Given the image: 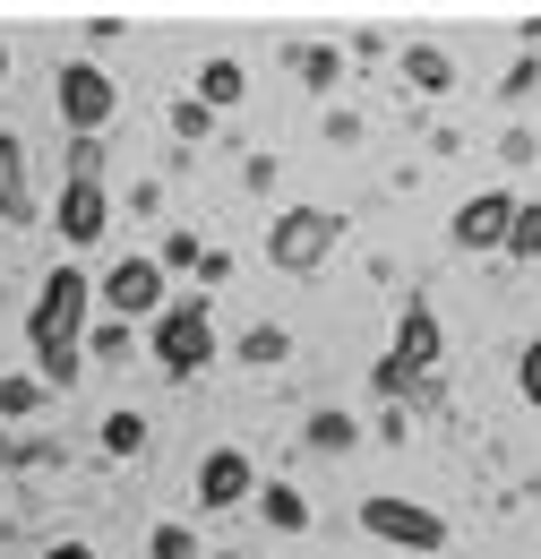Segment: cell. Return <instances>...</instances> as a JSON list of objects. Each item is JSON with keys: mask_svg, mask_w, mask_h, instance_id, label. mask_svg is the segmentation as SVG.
Listing matches in <instances>:
<instances>
[{"mask_svg": "<svg viewBox=\"0 0 541 559\" xmlns=\"http://www.w3.org/2000/svg\"><path fill=\"white\" fill-rule=\"evenodd\" d=\"M86 328H95V276H86V267H52L44 293H35V310H26L35 379H44L52 396L77 388V370H86Z\"/></svg>", "mask_w": 541, "mask_h": 559, "instance_id": "obj_1", "label": "cell"}, {"mask_svg": "<svg viewBox=\"0 0 541 559\" xmlns=\"http://www.w3.org/2000/svg\"><path fill=\"white\" fill-rule=\"evenodd\" d=\"M438 353H447V328H438V310H430V301H405V319H396V336H387V353H378L370 388L396 405V396H412V388H430Z\"/></svg>", "mask_w": 541, "mask_h": 559, "instance_id": "obj_2", "label": "cell"}, {"mask_svg": "<svg viewBox=\"0 0 541 559\" xmlns=\"http://www.w3.org/2000/svg\"><path fill=\"white\" fill-rule=\"evenodd\" d=\"M155 361H164V379H199L215 361V310H206V293H181V301L155 310Z\"/></svg>", "mask_w": 541, "mask_h": 559, "instance_id": "obj_3", "label": "cell"}, {"mask_svg": "<svg viewBox=\"0 0 541 559\" xmlns=\"http://www.w3.org/2000/svg\"><path fill=\"white\" fill-rule=\"evenodd\" d=\"M336 241H344V215L336 207H284L267 224V259L284 267V276H318V267L336 259Z\"/></svg>", "mask_w": 541, "mask_h": 559, "instance_id": "obj_4", "label": "cell"}, {"mask_svg": "<svg viewBox=\"0 0 541 559\" xmlns=\"http://www.w3.org/2000/svg\"><path fill=\"white\" fill-rule=\"evenodd\" d=\"M361 534H378L396 551H447V516L421 499H396V490H361Z\"/></svg>", "mask_w": 541, "mask_h": 559, "instance_id": "obj_5", "label": "cell"}, {"mask_svg": "<svg viewBox=\"0 0 541 559\" xmlns=\"http://www.w3.org/2000/svg\"><path fill=\"white\" fill-rule=\"evenodd\" d=\"M52 95H61V121H69V139H104V121L121 112V86L95 70V61H69L61 78H52Z\"/></svg>", "mask_w": 541, "mask_h": 559, "instance_id": "obj_6", "label": "cell"}, {"mask_svg": "<svg viewBox=\"0 0 541 559\" xmlns=\"http://www.w3.org/2000/svg\"><path fill=\"white\" fill-rule=\"evenodd\" d=\"M69 250H95L104 233H112V190H104V173H69L61 181V207H52Z\"/></svg>", "mask_w": 541, "mask_h": 559, "instance_id": "obj_7", "label": "cell"}, {"mask_svg": "<svg viewBox=\"0 0 541 559\" xmlns=\"http://www.w3.org/2000/svg\"><path fill=\"white\" fill-rule=\"evenodd\" d=\"M95 293H104V319H155V310L172 301L155 259H112V276L95 284Z\"/></svg>", "mask_w": 541, "mask_h": 559, "instance_id": "obj_8", "label": "cell"}, {"mask_svg": "<svg viewBox=\"0 0 541 559\" xmlns=\"http://www.w3.org/2000/svg\"><path fill=\"white\" fill-rule=\"evenodd\" d=\"M241 499H259V465L241 448H206L199 456V508L206 516H232Z\"/></svg>", "mask_w": 541, "mask_h": 559, "instance_id": "obj_9", "label": "cell"}, {"mask_svg": "<svg viewBox=\"0 0 541 559\" xmlns=\"http://www.w3.org/2000/svg\"><path fill=\"white\" fill-rule=\"evenodd\" d=\"M507 224H516V190H473L456 207V250H507Z\"/></svg>", "mask_w": 541, "mask_h": 559, "instance_id": "obj_10", "label": "cell"}, {"mask_svg": "<svg viewBox=\"0 0 541 559\" xmlns=\"http://www.w3.org/2000/svg\"><path fill=\"white\" fill-rule=\"evenodd\" d=\"M0 224H35V181H26V139L0 130Z\"/></svg>", "mask_w": 541, "mask_h": 559, "instance_id": "obj_11", "label": "cell"}, {"mask_svg": "<svg viewBox=\"0 0 541 559\" xmlns=\"http://www.w3.org/2000/svg\"><path fill=\"white\" fill-rule=\"evenodd\" d=\"M241 95H250V70H241L232 52H215V61H199V104H206V112H232Z\"/></svg>", "mask_w": 541, "mask_h": 559, "instance_id": "obj_12", "label": "cell"}, {"mask_svg": "<svg viewBox=\"0 0 541 559\" xmlns=\"http://www.w3.org/2000/svg\"><path fill=\"white\" fill-rule=\"evenodd\" d=\"M405 86L412 95H456V61L438 44H405Z\"/></svg>", "mask_w": 541, "mask_h": 559, "instance_id": "obj_13", "label": "cell"}, {"mask_svg": "<svg viewBox=\"0 0 541 559\" xmlns=\"http://www.w3.org/2000/svg\"><path fill=\"white\" fill-rule=\"evenodd\" d=\"M259 516H267L275 534H310V499L292 483H259Z\"/></svg>", "mask_w": 541, "mask_h": 559, "instance_id": "obj_14", "label": "cell"}, {"mask_svg": "<svg viewBox=\"0 0 541 559\" xmlns=\"http://www.w3.org/2000/svg\"><path fill=\"white\" fill-rule=\"evenodd\" d=\"M44 396H52V388H44L35 370H9V379H0V421H35Z\"/></svg>", "mask_w": 541, "mask_h": 559, "instance_id": "obj_15", "label": "cell"}, {"mask_svg": "<svg viewBox=\"0 0 541 559\" xmlns=\"http://www.w3.org/2000/svg\"><path fill=\"white\" fill-rule=\"evenodd\" d=\"M95 439H104V456H137V448H146V414H130V405H121V414H104V430H95Z\"/></svg>", "mask_w": 541, "mask_h": 559, "instance_id": "obj_16", "label": "cell"}, {"mask_svg": "<svg viewBox=\"0 0 541 559\" xmlns=\"http://www.w3.org/2000/svg\"><path fill=\"white\" fill-rule=\"evenodd\" d=\"M241 361H250V370H275V361H292V336H284V328H250V336H241Z\"/></svg>", "mask_w": 541, "mask_h": 559, "instance_id": "obj_17", "label": "cell"}, {"mask_svg": "<svg viewBox=\"0 0 541 559\" xmlns=\"http://www.w3.org/2000/svg\"><path fill=\"white\" fill-rule=\"evenodd\" d=\"M292 61H301V86H310V95H327V86H336V70H344L336 44H310V52H292Z\"/></svg>", "mask_w": 541, "mask_h": 559, "instance_id": "obj_18", "label": "cell"}, {"mask_svg": "<svg viewBox=\"0 0 541 559\" xmlns=\"http://www.w3.org/2000/svg\"><path fill=\"white\" fill-rule=\"evenodd\" d=\"M507 259H541V207L516 199V224H507Z\"/></svg>", "mask_w": 541, "mask_h": 559, "instance_id": "obj_19", "label": "cell"}, {"mask_svg": "<svg viewBox=\"0 0 541 559\" xmlns=\"http://www.w3.org/2000/svg\"><path fill=\"white\" fill-rule=\"evenodd\" d=\"M352 439H361V421H352V414H310V448H327V456H344Z\"/></svg>", "mask_w": 541, "mask_h": 559, "instance_id": "obj_20", "label": "cell"}, {"mask_svg": "<svg viewBox=\"0 0 541 559\" xmlns=\"http://www.w3.org/2000/svg\"><path fill=\"white\" fill-rule=\"evenodd\" d=\"M146 559H206V551H199L190 525H155V534H146Z\"/></svg>", "mask_w": 541, "mask_h": 559, "instance_id": "obj_21", "label": "cell"}, {"mask_svg": "<svg viewBox=\"0 0 541 559\" xmlns=\"http://www.w3.org/2000/svg\"><path fill=\"white\" fill-rule=\"evenodd\" d=\"M86 353H95V361H121V353H130V319H95V328H86Z\"/></svg>", "mask_w": 541, "mask_h": 559, "instance_id": "obj_22", "label": "cell"}, {"mask_svg": "<svg viewBox=\"0 0 541 559\" xmlns=\"http://www.w3.org/2000/svg\"><path fill=\"white\" fill-rule=\"evenodd\" d=\"M516 396H525V405L541 414V336H533L525 353H516Z\"/></svg>", "mask_w": 541, "mask_h": 559, "instance_id": "obj_23", "label": "cell"}, {"mask_svg": "<svg viewBox=\"0 0 541 559\" xmlns=\"http://www.w3.org/2000/svg\"><path fill=\"white\" fill-rule=\"evenodd\" d=\"M172 130H181V139H206V130H215V112L190 95V104H172Z\"/></svg>", "mask_w": 541, "mask_h": 559, "instance_id": "obj_24", "label": "cell"}, {"mask_svg": "<svg viewBox=\"0 0 541 559\" xmlns=\"http://www.w3.org/2000/svg\"><path fill=\"white\" fill-rule=\"evenodd\" d=\"M206 250L199 241H190V233H172V241H164V259H155V267H164V276H172V267H199Z\"/></svg>", "mask_w": 541, "mask_h": 559, "instance_id": "obj_25", "label": "cell"}, {"mask_svg": "<svg viewBox=\"0 0 541 559\" xmlns=\"http://www.w3.org/2000/svg\"><path fill=\"white\" fill-rule=\"evenodd\" d=\"M533 86H541V70H533V61H516V70L498 78V95H507V104H525V95H533Z\"/></svg>", "mask_w": 541, "mask_h": 559, "instance_id": "obj_26", "label": "cell"}, {"mask_svg": "<svg viewBox=\"0 0 541 559\" xmlns=\"http://www.w3.org/2000/svg\"><path fill=\"white\" fill-rule=\"evenodd\" d=\"M69 173H104V146H95V139H69Z\"/></svg>", "mask_w": 541, "mask_h": 559, "instance_id": "obj_27", "label": "cell"}, {"mask_svg": "<svg viewBox=\"0 0 541 559\" xmlns=\"http://www.w3.org/2000/svg\"><path fill=\"white\" fill-rule=\"evenodd\" d=\"M44 559H95V543H52Z\"/></svg>", "mask_w": 541, "mask_h": 559, "instance_id": "obj_28", "label": "cell"}]
</instances>
